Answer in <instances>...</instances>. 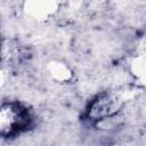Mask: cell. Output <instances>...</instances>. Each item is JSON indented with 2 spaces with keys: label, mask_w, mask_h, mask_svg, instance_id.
Returning <instances> with one entry per match:
<instances>
[{
  "label": "cell",
  "mask_w": 146,
  "mask_h": 146,
  "mask_svg": "<svg viewBox=\"0 0 146 146\" xmlns=\"http://www.w3.org/2000/svg\"><path fill=\"white\" fill-rule=\"evenodd\" d=\"M31 122L29 111L18 103H3L0 111V132L2 137H13L24 131Z\"/></svg>",
  "instance_id": "6da1fadb"
}]
</instances>
